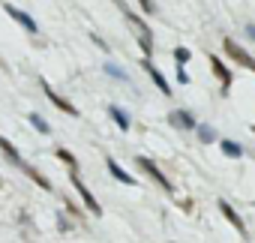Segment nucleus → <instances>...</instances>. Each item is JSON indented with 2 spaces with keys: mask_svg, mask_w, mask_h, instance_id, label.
<instances>
[{
  "mask_svg": "<svg viewBox=\"0 0 255 243\" xmlns=\"http://www.w3.org/2000/svg\"><path fill=\"white\" fill-rule=\"evenodd\" d=\"M39 84H42V90H45V96L51 99V105H57V108H60V111H66L69 117H78V108H75V105H72L69 99H63L60 93H54V87H51V84H48L45 78H39Z\"/></svg>",
  "mask_w": 255,
  "mask_h": 243,
  "instance_id": "5",
  "label": "nucleus"
},
{
  "mask_svg": "<svg viewBox=\"0 0 255 243\" xmlns=\"http://www.w3.org/2000/svg\"><path fill=\"white\" fill-rule=\"evenodd\" d=\"M114 3H117V6H120V9H126V3H123V0H114Z\"/></svg>",
  "mask_w": 255,
  "mask_h": 243,
  "instance_id": "24",
  "label": "nucleus"
},
{
  "mask_svg": "<svg viewBox=\"0 0 255 243\" xmlns=\"http://www.w3.org/2000/svg\"><path fill=\"white\" fill-rule=\"evenodd\" d=\"M21 168H24V174H27V177L33 180V183H39V189H45V192H51V180H48L45 174H39V171H36L33 165H21Z\"/></svg>",
  "mask_w": 255,
  "mask_h": 243,
  "instance_id": "12",
  "label": "nucleus"
},
{
  "mask_svg": "<svg viewBox=\"0 0 255 243\" xmlns=\"http://www.w3.org/2000/svg\"><path fill=\"white\" fill-rule=\"evenodd\" d=\"M219 213H222V216H225V219L231 222V228H234L237 234H243V237H246V222H243V219L237 216V210H234V207H231V204H228L225 198H219Z\"/></svg>",
  "mask_w": 255,
  "mask_h": 243,
  "instance_id": "8",
  "label": "nucleus"
},
{
  "mask_svg": "<svg viewBox=\"0 0 255 243\" xmlns=\"http://www.w3.org/2000/svg\"><path fill=\"white\" fill-rule=\"evenodd\" d=\"M105 69H108V72H111V75H117V78H126V75H123V69H117V66H111V63H108V66H105Z\"/></svg>",
  "mask_w": 255,
  "mask_h": 243,
  "instance_id": "22",
  "label": "nucleus"
},
{
  "mask_svg": "<svg viewBox=\"0 0 255 243\" xmlns=\"http://www.w3.org/2000/svg\"><path fill=\"white\" fill-rule=\"evenodd\" d=\"M138 3H141L144 12H153V9H156V6H153V0H138Z\"/></svg>",
  "mask_w": 255,
  "mask_h": 243,
  "instance_id": "21",
  "label": "nucleus"
},
{
  "mask_svg": "<svg viewBox=\"0 0 255 243\" xmlns=\"http://www.w3.org/2000/svg\"><path fill=\"white\" fill-rule=\"evenodd\" d=\"M207 60H210L213 75H216V78H219V84H222V93H228V90H231V72H228V66L219 60V54H207Z\"/></svg>",
  "mask_w": 255,
  "mask_h": 243,
  "instance_id": "6",
  "label": "nucleus"
},
{
  "mask_svg": "<svg viewBox=\"0 0 255 243\" xmlns=\"http://www.w3.org/2000/svg\"><path fill=\"white\" fill-rule=\"evenodd\" d=\"M168 123H171V126H177V129H195V126H198V123H195V114H192V111H186V108L171 111V114H168Z\"/></svg>",
  "mask_w": 255,
  "mask_h": 243,
  "instance_id": "7",
  "label": "nucleus"
},
{
  "mask_svg": "<svg viewBox=\"0 0 255 243\" xmlns=\"http://www.w3.org/2000/svg\"><path fill=\"white\" fill-rule=\"evenodd\" d=\"M69 180H72V186L78 189V195H81V201H84V207H87V210H90L93 216H102V204H99V201L93 198V192H90V189H87V186L81 183V177H78V171H72V174H69Z\"/></svg>",
  "mask_w": 255,
  "mask_h": 243,
  "instance_id": "4",
  "label": "nucleus"
},
{
  "mask_svg": "<svg viewBox=\"0 0 255 243\" xmlns=\"http://www.w3.org/2000/svg\"><path fill=\"white\" fill-rule=\"evenodd\" d=\"M135 162H138V168H141V171H144V174H147V177H150L153 183H159V186H162L165 192H171V180H168V177H165V174L159 171V165H156L153 159H147V156H138Z\"/></svg>",
  "mask_w": 255,
  "mask_h": 243,
  "instance_id": "3",
  "label": "nucleus"
},
{
  "mask_svg": "<svg viewBox=\"0 0 255 243\" xmlns=\"http://www.w3.org/2000/svg\"><path fill=\"white\" fill-rule=\"evenodd\" d=\"M177 81H180V84H189V75H186L183 66H177Z\"/></svg>",
  "mask_w": 255,
  "mask_h": 243,
  "instance_id": "20",
  "label": "nucleus"
},
{
  "mask_svg": "<svg viewBox=\"0 0 255 243\" xmlns=\"http://www.w3.org/2000/svg\"><path fill=\"white\" fill-rule=\"evenodd\" d=\"M3 9H6V15H9V18H15L27 33H36V30H39V27H36V21H33L27 12H21V9H15V6H3Z\"/></svg>",
  "mask_w": 255,
  "mask_h": 243,
  "instance_id": "10",
  "label": "nucleus"
},
{
  "mask_svg": "<svg viewBox=\"0 0 255 243\" xmlns=\"http://www.w3.org/2000/svg\"><path fill=\"white\" fill-rule=\"evenodd\" d=\"M108 114L114 117V123H117V126L123 129V132H126V129H129V114H126L123 108H117V105H111V108H108Z\"/></svg>",
  "mask_w": 255,
  "mask_h": 243,
  "instance_id": "14",
  "label": "nucleus"
},
{
  "mask_svg": "<svg viewBox=\"0 0 255 243\" xmlns=\"http://www.w3.org/2000/svg\"><path fill=\"white\" fill-rule=\"evenodd\" d=\"M246 36H249V39L255 42V24H246Z\"/></svg>",
  "mask_w": 255,
  "mask_h": 243,
  "instance_id": "23",
  "label": "nucleus"
},
{
  "mask_svg": "<svg viewBox=\"0 0 255 243\" xmlns=\"http://www.w3.org/2000/svg\"><path fill=\"white\" fill-rule=\"evenodd\" d=\"M123 15H126V21H129L132 33H135V39H138V45H141V51H144V54H147V60H150V54H153V33H150V27H147L135 12H129V6L123 9Z\"/></svg>",
  "mask_w": 255,
  "mask_h": 243,
  "instance_id": "1",
  "label": "nucleus"
},
{
  "mask_svg": "<svg viewBox=\"0 0 255 243\" xmlns=\"http://www.w3.org/2000/svg\"><path fill=\"white\" fill-rule=\"evenodd\" d=\"M222 48H225V54L237 63V66H243V69H249V72H255V57L246 51V48H240L231 36H225V42H222Z\"/></svg>",
  "mask_w": 255,
  "mask_h": 243,
  "instance_id": "2",
  "label": "nucleus"
},
{
  "mask_svg": "<svg viewBox=\"0 0 255 243\" xmlns=\"http://www.w3.org/2000/svg\"><path fill=\"white\" fill-rule=\"evenodd\" d=\"M30 123H33V126H36V129L42 132V135H48V132H51V126H48V120H45L42 114H36V111L30 114Z\"/></svg>",
  "mask_w": 255,
  "mask_h": 243,
  "instance_id": "17",
  "label": "nucleus"
},
{
  "mask_svg": "<svg viewBox=\"0 0 255 243\" xmlns=\"http://www.w3.org/2000/svg\"><path fill=\"white\" fill-rule=\"evenodd\" d=\"M54 156H57L60 162H66V165H69V171H78V159H75V156H72L69 150H63V147H57V150H54Z\"/></svg>",
  "mask_w": 255,
  "mask_h": 243,
  "instance_id": "16",
  "label": "nucleus"
},
{
  "mask_svg": "<svg viewBox=\"0 0 255 243\" xmlns=\"http://www.w3.org/2000/svg\"><path fill=\"white\" fill-rule=\"evenodd\" d=\"M252 132H255V123H252Z\"/></svg>",
  "mask_w": 255,
  "mask_h": 243,
  "instance_id": "25",
  "label": "nucleus"
},
{
  "mask_svg": "<svg viewBox=\"0 0 255 243\" xmlns=\"http://www.w3.org/2000/svg\"><path fill=\"white\" fill-rule=\"evenodd\" d=\"M219 147H222V153H225V156H234V159H237V156H243V147H240L237 141H231V138H222V141H219Z\"/></svg>",
  "mask_w": 255,
  "mask_h": 243,
  "instance_id": "15",
  "label": "nucleus"
},
{
  "mask_svg": "<svg viewBox=\"0 0 255 243\" xmlns=\"http://www.w3.org/2000/svg\"><path fill=\"white\" fill-rule=\"evenodd\" d=\"M141 66H144V72H147V75L153 78V84H156V87H159V90H162V93L168 96V93H171V84L165 81V75H162V72H159V69H156V66H153V63H150L147 57L141 60Z\"/></svg>",
  "mask_w": 255,
  "mask_h": 243,
  "instance_id": "9",
  "label": "nucleus"
},
{
  "mask_svg": "<svg viewBox=\"0 0 255 243\" xmlns=\"http://www.w3.org/2000/svg\"><path fill=\"white\" fill-rule=\"evenodd\" d=\"M195 132H198L201 144H213V141H216V132H213L210 126H201V123H198V126H195Z\"/></svg>",
  "mask_w": 255,
  "mask_h": 243,
  "instance_id": "18",
  "label": "nucleus"
},
{
  "mask_svg": "<svg viewBox=\"0 0 255 243\" xmlns=\"http://www.w3.org/2000/svg\"><path fill=\"white\" fill-rule=\"evenodd\" d=\"M189 57H192V51H189V48H183V45H180V48H174V60H177L180 66H183Z\"/></svg>",
  "mask_w": 255,
  "mask_h": 243,
  "instance_id": "19",
  "label": "nucleus"
},
{
  "mask_svg": "<svg viewBox=\"0 0 255 243\" xmlns=\"http://www.w3.org/2000/svg\"><path fill=\"white\" fill-rule=\"evenodd\" d=\"M0 150H3V156H6L9 162H15V165H24V162H21V156H18V150H15V144H12V141H6L3 135H0Z\"/></svg>",
  "mask_w": 255,
  "mask_h": 243,
  "instance_id": "13",
  "label": "nucleus"
},
{
  "mask_svg": "<svg viewBox=\"0 0 255 243\" xmlns=\"http://www.w3.org/2000/svg\"><path fill=\"white\" fill-rule=\"evenodd\" d=\"M105 165H108V171H111V177H114V180H120V183H126V186H135V177H132V174H126V171L111 159V156H108V162H105Z\"/></svg>",
  "mask_w": 255,
  "mask_h": 243,
  "instance_id": "11",
  "label": "nucleus"
}]
</instances>
